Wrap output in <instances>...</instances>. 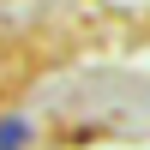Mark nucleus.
<instances>
[{
	"mask_svg": "<svg viewBox=\"0 0 150 150\" xmlns=\"http://www.w3.org/2000/svg\"><path fill=\"white\" fill-rule=\"evenodd\" d=\"M30 138V120H0V150H18Z\"/></svg>",
	"mask_w": 150,
	"mask_h": 150,
	"instance_id": "1",
	"label": "nucleus"
}]
</instances>
